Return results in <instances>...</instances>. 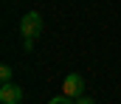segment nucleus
I'll list each match as a JSON object with an SVG mask.
<instances>
[{
	"label": "nucleus",
	"instance_id": "nucleus-1",
	"mask_svg": "<svg viewBox=\"0 0 121 104\" xmlns=\"http://www.w3.org/2000/svg\"><path fill=\"white\" fill-rule=\"evenodd\" d=\"M39 31H42V17L37 11L23 14V20H20V34H23V39H34V37H39Z\"/></svg>",
	"mask_w": 121,
	"mask_h": 104
},
{
	"label": "nucleus",
	"instance_id": "nucleus-2",
	"mask_svg": "<svg viewBox=\"0 0 121 104\" xmlns=\"http://www.w3.org/2000/svg\"><path fill=\"white\" fill-rule=\"evenodd\" d=\"M62 93H65L68 99H82V96H85V79H82L79 73L65 76V82H62Z\"/></svg>",
	"mask_w": 121,
	"mask_h": 104
},
{
	"label": "nucleus",
	"instance_id": "nucleus-3",
	"mask_svg": "<svg viewBox=\"0 0 121 104\" xmlns=\"http://www.w3.org/2000/svg\"><path fill=\"white\" fill-rule=\"evenodd\" d=\"M23 99V90L17 87V84H11V82H3V87H0V101L3 104H20Z\"/></svg>",
	"mask_w": 121,
	"mask_h": 104
},
{
	"label": "nucleus",
	"instance_id": "nucleus-4",
	"mask_svg": "<svg viewBox=\"0 0 121 104\" xmlns=\"http://www.w3.org/2000/svg\"><path fill=\"white\" fill-rule=\"evenodd\" d=\"M0 79H3V82H11V68H9V65L0 68Z\"/></svg>",
	"mask_w": 121,
	"mask_h": 104
},
{
	"label": "nucleus",
	"instance_id": "nucleus-5",
	"mask_svg": "<svg viewBox=\"0 0 121 104\" xmlns=\"http://www.w3.org/2000/svg\"><path fill=\"white\" fill-rule=\"evenodd\" d=\"M54 104H68V101H62V96H59V99H54Z\"/></svg>",
	"mask_w": 121,
	"mask_h": 104
},
{
	"label": "nucleus",
	"instance_id": "nucleus-6",
	"mask_svg": "<svg viewBox=\"0 0 121 104\" xmlns=\"http://www.w3.org/2000/svg\"><path fill=\"white\" fill-rule=\"evenodd\" d=\"M76 104H90V101H87V99H79V101H76Z\"/></svg>",
	"mask_w": 121,
	"mask_h": 104
}]
</instances>
